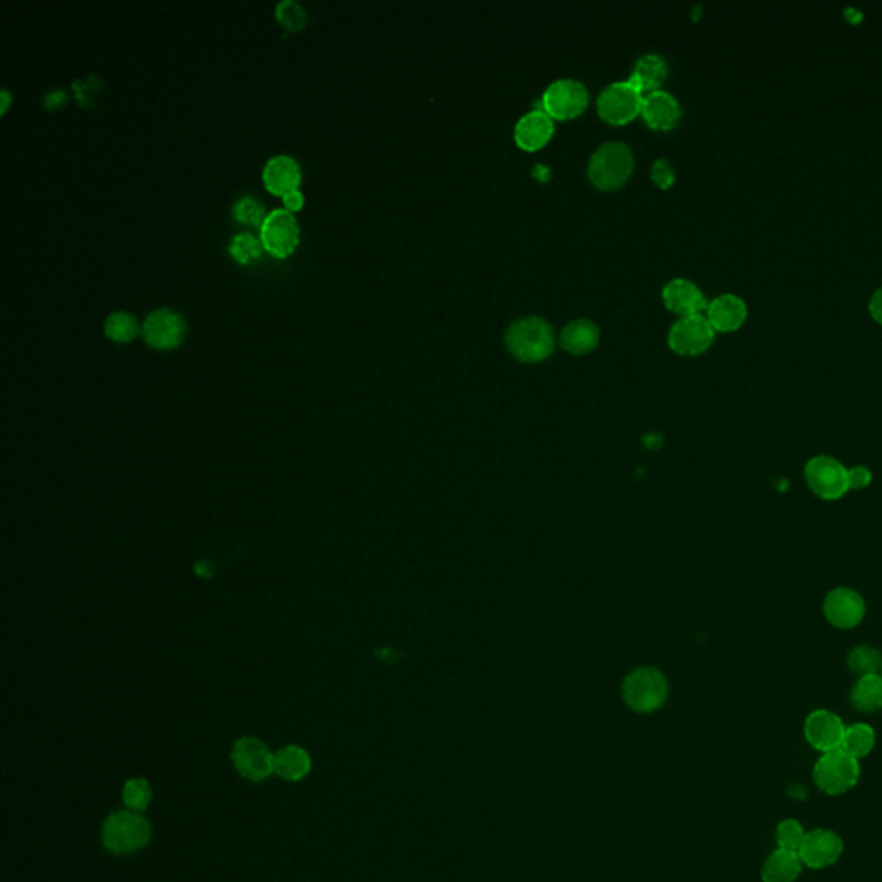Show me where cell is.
I'll return each mask as SVG.
<instances>
[{"instance_id": "12", "label": "cell", "mask_w": 882, "mask_h": 882, "mask_svg": "<svg viewBox=\"0 0 882 882\" xmlns=\"http://www.w3.org/2000/svg\"><path fill=\"white\" fill-rule=\"evenodd\" d=\"M187 333L185 317L169 307L150 311L142 323V335L150 347L171 350L178 347Z\"/></svg>"}, {"instance_id": "14", "label": "cell", "mask_w": 882, "mask_h": 882, "mask_svg": "<svg viewBox=\"0 0 882 882\" xmlns=\"http://www.w3.org/2000/svg\"><path fill=\"white\" fill-rule=\"evenodd\" d=\"M845 850V843L838 833L831 829H814L808 831L800 846V858L803 865L810 869H826L836 864Z\"/></svg>"}, {"instance_id": "20", "label": "cell", "mask_w": 882, "mask_h": 882, "mask_svg": "<svg viewBox=\"0 0 882 882\" xmlns=\"http://www.w3.org/2000/svg\"><path fill=\"white\" fill-rule=\"evenodd\" d=\"M553 135L552 116L543 109L529 111L517 121L514 137L522 149L535 150L543 147Z\"/></svg>"}, {"instance_id": "36", "label": "cell", "mask_w": 882, "mask_h": 882, "mask_svg": "<svg viewBox=\"0 0 882 882\" xmlns=\"http://www.w3.org/2000/svg\"><path fill=\"white\" fill-rule=\"evenodd\" d=\"M283 204H285V209L295 214V211H300L304 207V193L300 192L299 188L293 190V192L286 193V195H283Z\"/></svg>"}, {"instance_id": "10", "label": "cell", "mask_w": 882, "mask_h": 882, "mask_svg": "<svg viewBox=\"0 0 882 882\" xmlns=\"http://www.w3.org/2000/svg\"><path fill=\"white\" fill-rule=\"evenodd\" d=\"M824 617L833 628L848 631L862 624L867 614L865 600L850 586H836L824 598Z\"/></svg>"}, {"instance_id": "37", "label": "cell", "mask_w": 882, "mask_h": 882, "mask_svg": "<svg viewBox=\"0 0 882 882\" xmlns=\"http://www.w3.org/2000/svg\"><path fill=\"white\" fill-rule=\"evenodd\" d=\"M869 311L876 321L882 323V286H879L876 292L872 293V297L869 300Z\"/></svg>"}, {"instance_id": "38", "label": "cell", "mask_w": 882, "mask_h": 882, "mask_svg": "<svg viewBox=\"0 0 882 882\" xmlns=\"http://www.w3.org/2000/svg\"><path fill=\"white\" fill-rule=\"evenodd\" d=\"M11 97H13V95H11V92H9L7 88H2V90H0V112H2V114L7 111V107L11 104V100H13Z\"/></svg>"}, {"instance_id": "24", "label": "cell", "mask_w": 882, "mask_h": 882, "mask_svg": "<svg viewBox=\"0 0 882 882\" xmlns=\"http://www.w3.org/2000/svg\"><path fill=\"white\" fill-rule=\"evenodd\" d=\"M311 757L300 746L281 748L274 755V772L286 781H300L311 772Z\"/></svg>"}, {"instance_id": "5", "label": "cell", "mask_w": 882, "mask_h": 882, "mask_svg": "<svg viewBox=\"0 0 882 882\" xmlns=\"http://www.w3.org/2000/svg\"><path fill=\"white\" fill-rule=\"evenodd\" d=\"M860 779L858 758L851 757L843 748L822 753L814 767V783L826 795H843L855 788Z\"/></svg>"}, {"instance_id": "32", "label": "cell", "mask_w": 882, "mask_h": 882, "mask_svg": "<svg viewBox=\"0 0 882 882\" xmlns=\"http://www.w3.org/2000/svg\"><path fill=\"white\" fill-rule=\"evenodd\" d=\"M152 800V789L142 777L130 779L123 789V802L133 812H143Z\"/></svg>"}, {"instance_id": "29", "label": "cell", "mask_w": 882, "mask_h": 882, "mask_svg": "<svg viewBox=\"0 0 882 882\" xmlns=\"http://www.w3.org/2000/svg\"><path fill=\"white\" fill-rule=\"evenodd\" d=\"M274 16L288 32H299L309 23V14L297 0H281L274 7Z\"/></svg>"}, {"instance_id": "1", "label": "cell", "mask_w": 882, "mask_h": 882, "mask_svg": "<svg viewBox=\"0 0 882 882\" xmlns=\"http://www.w3.org/2000/svg\"><path fill=\"white\" fill-rule=\"evenodd\" d=\"M505 343L519 361H543L555 348V331L543 317L524 316L510 324Z\"/></svg>"}, {"instance_id": "22", "label": "cell", "mask_w": 882, "mask_h": 882, "mask_svg": "<svg viewBox=\"0 0 882 882\" xmlns=\"http://www.w3.org/2000/svg\"><path fill=\"white\" fill-rule=\"evenodd\" d=\"M598 342H600V330H598L597 323H593L586 317H579V319L567 323L560 333V345L569 350L571 354H588L590 350L597 347Z\"/></svg>"}, {"instance_id": "21", "label": "cell", "mask_w": 882, "mask_h": 882, "mask_svg": "<svg viewBox=\"0 0 882 882\" xmlns=\"http://www.w3.org/2000/svg\"><path fill=\"white\" fill-rule=\"evenodd\" d=\"M803 862L798 851L777 848L762 865V881L795 882L802 874Z\"/></svg>"}, {"instance_id": "26", "label": "cell", "mask_w": 882, "mask_h": 882, "mask_svg": "<svg viewBox=\"0 0 882 882\" xmlns=\"http://www.w3.org/2000/svg\"><path fill=\"white\" fill-rule=\"evenodd\" d=\"M874 746H876V731H874V727L865 724V722L846 726L845 738H843L841 748L846 753H850L851 757L858 758V760L867 757L874 750Z\"/></svg>"}, {"instance_id": "31", "label": "cell", "mask_w": 882, "mask_h": 882, "mask_svg": "<svg viewBox=\"0 0 882 882\" xmlns=\"http://www.w3.org/2000/svg\"><path fill=\"white\" fill-rule=\"evenodd\" d=\"M233 216L242 224L249 226H259L261 228L262 221L268 216V212L264 209V204L254 195H242L240 199L233 204Z\"/></svg>"}, {"instance_id": "27", "label": "cell", "mask_w": 882, "mask_h": 882, "mask_svg": "<svg viewBox=\"0 0 882 882\" xmlns=\"http://www.w3.org/2000/svg\"><path fill=\"white\" fill-rule=\"evenodd\" d=\"M104 331L114 342L126 343L142 333V324L138 323L137 317L131 312L114 311L106 317Z\"/></svg>"}, {"instance_id": "2", "label": "cell", "mask_w": 882, "mask_h": 882, "mask_svg": "<svg viewBox=\"0 0 882 882\" xmlns=\"http://www.w3.org/2000/svg\"><path fill=\"white\" fill-rule=\"evenodd\" d=\"M634 157L631 147L624 142H605L598 147L590 164L588 176L590 180L603 190L619 188L626 183L633 173Z\"/></svg>"}, {"instance_id": "33", "label": "cell", "mask_w": 882, "mask_h": 882, "mask_svg": "<svg viewBox=\"0 0 882 882\" xmlns=\"http://www.w3.org/2000/svg\"><path fill=\"white\" fill-rule=\"evenodd\" d=\"M805 829L802 822L795 819H786L777 826L776 839L777 846L784 850L798 851L802 846L803 838H805Z\"/></svg>"}, {"instance_id": "34", "label": "cell", "mask_w": 882, "mask_h": 882, "mask_svg": "<svg viewBox=\"0 0 882 882\" xmlns=\"http://www.w3.org/2000/svg\"><path fill=\"white\" fill-rule=\"evenodd\" d=\"M652 180L655 181V183H659L662 188L671 187L674 180H676V171L672 168L671 162L664 159V157L653 162Z\"/></svg>"}, {"instance_id": "18", "label": "cell", "mask_w": 882, "mask_h": 882, "mask_svg": "<svg viewBox=\"0 0 882 882\" xmlns=\"http://www.w3.org/2000/svg\"><path fill=\"white\" fill-rule=\"evenodd\" d=\"M641 114L646 123L657 130H669L681 118V107L674 95L665 90H653L643 97Z\"/></svg>"}, {"instance_id": "8", "label": "cell", "mask_w": 882, "mask_h": 882, "mask_svg": "<svg viewBox=\"0 0 882 882\" xmlns=\"http://www.w3.org/2000/svg\"><path fill=\"white\" fill-rule=\"evenodd\" d=\"M643 95L631 80L614 81L598 95V112L612 125L628 123L641 111Z\"/></svg>"}, {"instance_id": "19", "label": "cell", "mask_w": 882, "mask_h": 882, "mask_svg": "<svg viewBox=\"0 0 882 882\" xmlns=\"http://www.w3.org/2000/svg\"><path fill=\"white\" fill-rule=\"evenodd\" d=\"M748 305L736 293H722L709 302L707 317L715 331H734L745 323Z\"/></svg>"}, {"instance_id": "28", "label": "cell", "mask_w": 882, "mask_h": 882, "mask_svg": "<svg viewBox=\"0 0 882 882\" xmlns=\"http://www.w3.org/2000/svg\"><path fill=\"white\" fill-rule=\"evenodd\" d=\"M846 662H848L851 671L858 674V678L867 676V674H877V672H881L882 653L874 646L858 645L851 648Z\"/></svg>"}, {"instance_id": "30", "label": "cell", "mask_w": 882, "mask_h": 882, "mask_svg": "<svg viewBox=\"0 0 882 882\" xmlns=\"http://www.w3.org/2000/svg\"><path fill=\"white\" fill-rule=\"evenodd\" d=\"M262 249H264V245H262L261 238L255 237L249 231H242L231 238V257L240 264H249V262L259 259Z\"/></svg>"}, {"instance_id": "9", "label": "cell", "mask_w": 882, "mask_h": 882, "mask_svg": "<svg viewBox=\"0 0 882 882\" xmlns=\"http://www.w3.org/2000/svg\"><path fill=\"white\" fill-rule=\"evenodd\" d=\"M588 104V88L574 78H559L548 85L541 95V109L552 118L569 119L578 116Z\"/></svg>"}, {"instance_id": "3", "label": "cell", "mask_w": 882, "mask_h": 882, "mask_svg": "<svg viewBox=\"0 0 882 882\" xmlns=\"http://www.w3.org/2000/svg\"><path fill=\"white\" fill-rule=\"evenodd\" d=\"M669 696V684L662 672L653 667L634 669L622 684V698L638 714L659 710Z\"/></svg>"}, {"instance_id": "15", "label": "cell", "mask_w": 882, "mask_h": 882, "mask_svg": "<svg viewBox=\"0 0 882 882\" xmlns=\"http://www.w3.org/2000/svg\"><path fill=\"white\" fill-rule=\"evenodd\" d=\"M805 738L820 753L833 752L843 745L846 726L843 719L831 710L819 709L805 719Z\"/></svg>"}, {"instance_id": "16", "label": "cell", "mask_w": 882, "mask_h": 882, "mask_svg": "<svg viewBox=\"0 0 882 882\" xmlns=\"http://www.w3.org/2000/svg\"><path fill=\"white\" fill-rule=\"evenodd\" d=\"M262 181L264 187L274 195H286L297 190L302 181V169L295 157L288 154H276L269 157L268 162L262 169Z\"/></svg>"}, {"instance_id": "11", "label": "cell", "mask_w": 882, "mask_h": 882, "mask_svg": "<svg viewBox=\"0 0 882 882\" xmlns=\"http://www.w3.org/2000/svg\"><path fill=\"white\" fill-rule=\"evenodd\" d=\"M714 338V326L703 314L681 316L669 330V345L681 355L702 354L712 345Z\"/></svg>"}, {"instance_id": "23", "label": "cell", "mask_w": 882, "mask_h": 882, "mask_svg": "<svg viewBox=\"0 0 882 882\" xmlns=\"http://www.w3.org/2000/svg\"><path fill=\"white\" fill-rule=\"evenodd\" d=\"M850 702L858 712L874 714L882 709V674H867L860 676L857 683L853 684L850 693Z\"/></svg>"}, {"instance_id": "13", "label": "cell", "mask_w": 882, "mask_h": 882, "mask_svg": "<svg viewBox=\"0 0 882 882\" xmlns=\"http://www.w3.org/2000/svg\"><path fill=\"white\" fill-rule=\"evenodd\" d=\"M231 760L237 771L250 781H262L274 772V755L268 746L252 736H243L233 746Z\"/></svg>"}, {"instance_id": "39", "label": "cell", "mask_w": 882, "mask_h": 882, "mask_svg": "<svg viewBox=\"0 0 882 882\" xmlns=\"http://www.w3.org/2000/svg\"><path fill=\"white\" fill-rule=\"evenodd\" d=\"M881 674H882V667H881Z\"/></svg>"}, {"instance_id": "4", "label": "cell", "mask_w": 882, "mask_h": 882, "mask_svg": "<svg viewBox=\"0 0 882 882\" xmlns=\"http://www.w3.org/2000/svg\"><path fill=\"white\" fill-rule=\"evenodd\" d=\"M150 838V822L138 812L112 814L102 829L104 846L116 855L142 850L143 846L149 845Z\"/></svg>"}, {"instance_id": "6", "label": "cell", "mask_w": 882, "mask_h": 882, "mask_svg": "<svg viewBox=\"0 0 882 882\" xmlns=\"http://www.w3.org/2000/svg\"><path fill=\"white\" fill-rule=\"evenodd\" d=\"M808 490L826 502H836L845 497L848 488V467L831 455H815L803 469Z\"/></svg>"}, {"instance_id": "25", "label": "cell", "mask_w": 882, "mask_h": 882, "mask_svg": "<svg viewBox=\"0 0 882 882\" xmlns=\"http://www.w3.org/2000/svg\"><path fill=\"white\" fill-rule=\"evenodd\" d=\"M667 69L669 68H667L664 57L659 54H645L634 64L633 75L629 80L633 81L641 92L643 90L653 92V90H657L659 85H662V81L667 76Z\"/></svg>"}, {"instance_id": "7", "label": "cell", "mask_w": 882, "mask_h": 882, "mask_svg": "<svg viewBox=\"0 0 882 882\" xmlns=\"http://www.w3.org/2000/svg\"><path fill=\"white\" fill-rule=\"evenodd\" d=\"M261 238L264 250L274 257H288L297 249L300 242V226L293 212L285 207H278L268 212V216L262 221Z\"/></svg>"}, {"instance_id": "17", "label": "cell", "mask_w": 882, "mask_h": 882, "mask_svg": "<svg viewBox=\"0 0 882 882\" xmlns=\"http://www.w3.org/2000/svg\"><path fill=\"white\" fill-rule=\"evenodd\" d=\"M664 302L671 311L678 312L681 316L700 314L702 309L709 307L700 286L686 278H674L664 286Z\"/></svg>"}, {"instance_id": "35", "label": "cell", "mask_w": 882, "mask_h": 882, "mask_svg": "<svg viewBox=\"0 0 882 882\" xmlns=\"http://www.w3.org/2000/svg\"><path fill=\"white\" fill-rule=\"evenodd\" d=\"M872 483V471L865 466L848 467V488L850 491H862Z\"/></svg>"}]
</instances>
